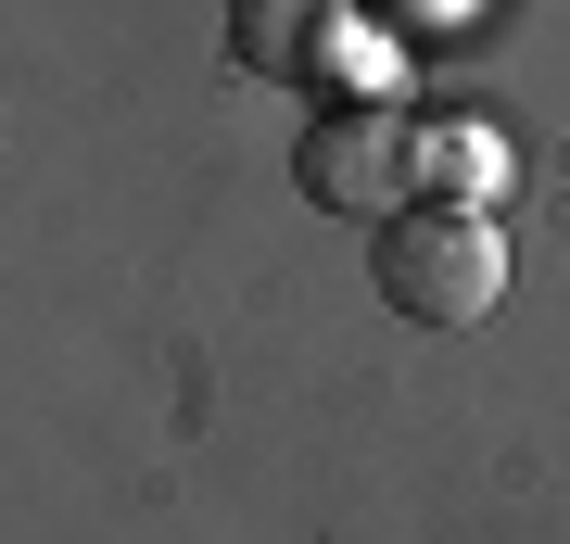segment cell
Wrapping results in <instances>:
<instances>
[{
	"mask_svg": "<svg viewBox=\"0 0 570 544\" xmlns=\"http://www.w3.org/2000/svg\"><path fill=\"white\" fill-rule=\"evenodd\" d=\"M367 279H381V304L406 329H482L494 291H508V241H494L482 202H406L367 241Z\"/></svg>",
	"mask_w": 570,
	"mask_h": 544,
	"instance_id": "cell-1",
	"label": "cell"
},
{
	"mask_svg": "<svg viewBox=\"0 0 570 544\" xmlns=\"http://www.w3.org/2000/svg\"><path fill=\"white\" fill-rule=\"evenodd\" d=\"M292 178H305V202H330V216H406L419 202V127L381 115V101H343V115H317V140L292 152Z\"/></svg>",
	"mask_w": 570,
	"mask_h": 544,
	"instance_id": "cell-2",
	"label": "cell"
},
{
	"mask_svg": "<svg viewBox=\"0 0 570 544\" xmlns=\"http://www.w3.org/2000/svg\"><path fill=\"white\" fill-rule=\"evenodd\" d=\"M330 13H343V0H242V13H228V51H242L254 77H305Z\"/></svg>",
	"mask_w": 570,
	"mask_h": 544,
	"instance_id": "cell-3",
	"label": "cell"
},
{
	"mask_svg": "<svg viewBox=\"0 0 570 544\" xmlns=\"http://www.w3.org/2000/svg\"><path fill=\"white\" fill-rule=\"evenodd\" d=\"M444 178H456V190L494 178V140H482V127H444Z\"/></svg>",
	"mask_w": 570,
	"mask_h": 544,
	"instance_id": "cell-4",
	"label": "cell"
}]
</instances>
